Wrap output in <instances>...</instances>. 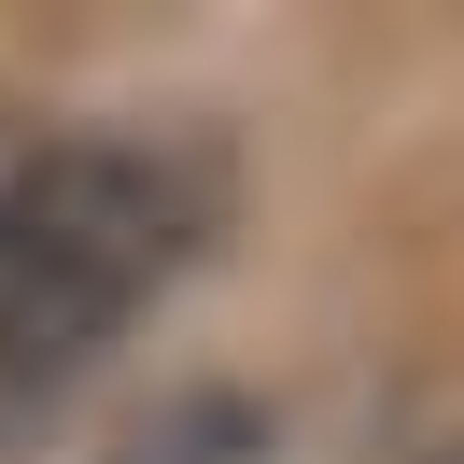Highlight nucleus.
Returning a JSON list of instances; mask_svg holds the SVG:
<instances>
[{
	"instance_id": "obj_1",
	"label": "nucleus",
	"mask_w": 464,
	"mask_h": 464,
	"mask_svg": "<svg viewBox=\"0 0 464 464\" xmlns=\"http://www.w3.org/2000/svg\"><path fill=\"white\" fill-rule=\"evenodd\" d=\"M226 226V169L183 127H57L0 183V422L57 408Z\"/></svg>"
},
{
	"instance_id": "obj_2",
	"label": "nucleus",
	"mask_w": 464,
	"mask_h": 464,
	"mask_svg": "<svg viewBox=\"0 0 464 464\" xmlns=\"http://www.w3.org/2000/svg\"><path fill=\"white\" fill-rule=\"evenodd\" d=\"M113 464H267V408L226 394V380H198V394H169Z\"/></svg>"
},
{
	"instance_id": "obj_3",
	"label": "nucleus",
	"mask_w": 464,
	"mask_h": 464,
	"mask_svg": "<svg viewBox=\"0 0 464 464\" xmlns=\"http://www.w3.org/2000/svg\"><path fill=\"white\" fill-rule=\"evenodd\" d=\"M408 464H464V436H450V450H408Z\"/></svg>"
},
{
	"instance_id": "obj_4",
	"label": "nucleus",
	"mask_w": 464,
	"mask_h": 464,
	"mask_svg": "<svg viewBox=\"0 0 464 464\" xmlns=\"http://www.w3.org/2000/svg\"><path fill=\"white\" fill-rule=\"evenodd\" d=\"M0 183H14V127H0Z\"/></svg>"
}]
</instances>
